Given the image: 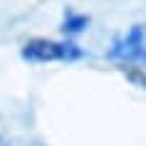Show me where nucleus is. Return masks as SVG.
Listing matches in <instances>:
<instances>
[{
    "mask_svg": "<svg viewBox=\"0 0 146 146\" xmlns=\"http://www.w3.org/2000/svg\"><path fill=\"white\" fill-rule=\"evenodd\" d=\"M107 60L129 67H146V25H131L116 35L107 50Z\"/></svg>",
    "mask_w": 146,
    "mask_h": 146,
    "instance_id": "2",
    "label": "nucleus"
},
{
    "mask_svg": "<svg viewBox=\"0 0 146 146\" xmlns=\"http://www.w3.org/2000/svg\"><path fill=\"white\" fill-rule=\"evenodd\" d=\"M89 15L84 13H77V10H64V15H62V23H60V30L64 35V40H74L79 37L82 32L89 30Z\"/></svg>",
    "mask_w": 146,
    "mask_h": 146,
    "instance_id": "3",
    "label": "nucleus"
},
{
    "mask_svg": "<svg viewBox=\"0 0 146 146\" xmlns=\"http://www.w3.org/2000/svg\"><path fill=\"white\" fill-rule=\"evenodd\" d=\"M20 57L30 64H52V62H62V64H72L89 57L82 45H77L74 40H50V37H32L20 47Z\"/></svg>",
    "mask_w": 146,
    "mask_h": 146,
    "instance_id": "1",
    "label": "nucleus"
},
{
    "mask_svg": "<svg viewBox=\"0 0 146 146\" xmlns=\"http://www.w3.org/2000/svg\"><path fill=\"white\" fill-rule=\"evenodd\" d=\"M0 146H10V144H8V141H5L3 136H0Z\"/></svg>",
    "mask_w": 146,
    "mask_h": 146,
    "instance_id": "4",
    "label": "nucleus"
}]
</instances>
